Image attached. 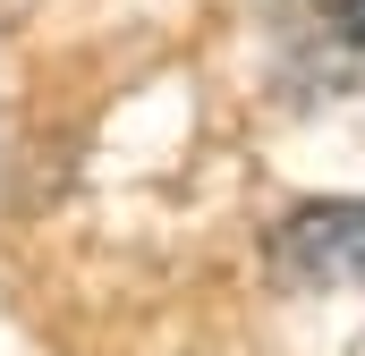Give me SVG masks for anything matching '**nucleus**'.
<instances>
[{"label": "nucleus", "mask_w": 365, "mask_h": 356, "mask_svg": "<svg viewBox=\"0 0 365 356\" xmlns=\"http://www.w3.org/2000/svg\"><path fill=\"white\" fill-rule=\"evenodd\" d=\"M340 26H349V34H365V0H349V9H340Z\"/></svg>", "instance_id": "f03ea898"}, {"label": "nucleus", "mask_w": 365, "mask_h": 356, "mask_svg": "<svg viewBox=\"0 0 365 356\" xmlns=\"http://www.w3.org/2000/svg\"><path fill=\"white\" fill-rule=\"evenodd\" d=\"M272 280H280L289 305L323 314L340 340H365V195L357 204H314V212L280 221Z\"/></svg>", "instance_id": "f257e3e1"}]
</instances>
